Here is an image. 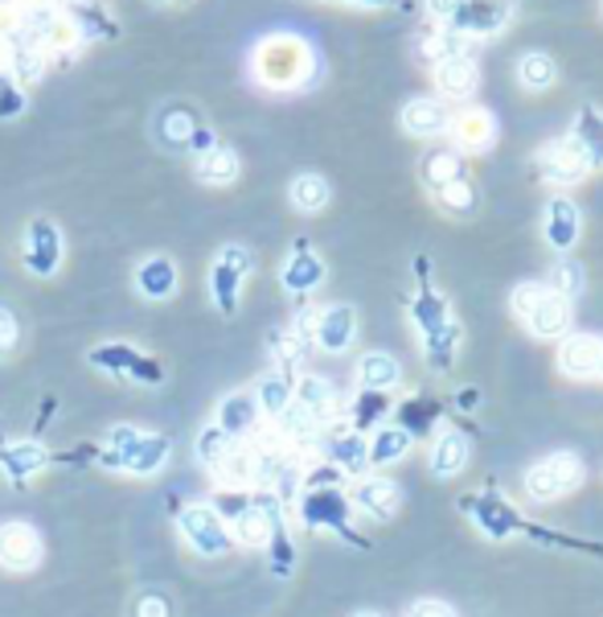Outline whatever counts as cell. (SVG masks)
Segmentation results:
<instances>
[{
	"label": "cell",
	"instance_id": "obj_1",
	"mask_svg": "<svg viewBox=\"0 0 603 617\" xmlns=\"http://www.w3.org/2000/svg\"><path fill=\"white\" fill-rule=\"evenodd\" d=\"M255 79L271 91H292V86H304L308 74H312V50L304 46L300 37L292 34H275L268 42H259L255 50Z\"/></svg>",
	"mask_w": 603,
	"mask_h": 617
},
{
	"label": "cell",
	"instance_id": "obj_2",
	"mask_svg": "<svg viewBox=\"0 0 603 617\" xmlns=\"http://www.w3.org/2000/svg\"><path fill=\"white\" fill-rule=\"evenodd\" d=\"M168 457V441L144 429H111L107 436V465L128 474H156Z\"/></svg>",
	"mask_w": 603,
	"mask_h": 617
},
{
	"label": "cell",
	"instance_id": "obj_3",
	"mask_svg": "<svg viewBox=\"0 0 603 617\" xmlns=\"http://www.w3.org/2000/svg\"><path fill=\"white\" fill-rule=\"evenodd\" d=\"M156 137H161V144L181 149V153H205V149H214V137L205 132L198 112L185 107V103H173V107H165L156 116Z\"/></svg>",
	"mask_w": 603,
	"mask_h": 617
},
{
	"label": "cell",
	"instance_id": "obj_4",
	"mask_svg": "<svg viewBox=\"0 0 603 617\" xmlns=\"http://www.w3.org/2000/svg\"><path fill=\"white\" fill-rule=\"evenodd\" d=\"M583 481V462L575 453H554L546 462H537L530 474H525V486H530V498L537 502H551V498H563L567 490H575Z\"/></svg>",
	"mask_w": 603,
	"mask_h": 617
},
{
	"label": "cell",
	"instance_id": "obj_5",
	"mask_svg": "<svg viewBox=\"0 0 603 617\" xmlns=\"http://www.w3.org/2000/svg\"><path fill=\"white\" fill-rule=\"evenodd\" d=\"M177 527L198 556H226V548H230V532L222 527V514L214 507H185Z\"/></svg>",
	"mask_w": 603,
	"mask_h": 617
},
{
	"label": "cell",
	"instance_id": "obj_6",
	"mask_svg": "<svg viewBox=\"0 0 603 617\" xmlns=\"http://www.w3.org/2000/svg\"><path fill=\"white\" fill-rule=\"evenodd\" d=\"M247 272H251V256H247V247H222V256L214 259V272H210L214 305H218L222 313H235L238 284H243V276Z\"/></svg>",
	"mask_w": 603,
	"mask_h": 617
},
{
	"label": "cell",
	"instance_id": "obj_7",
	"mask_svg": "<svg viewBox=\"0 0 603 617\" xmlns=\"http://www.w3.org/2000/svg\"><path fill=\"white\" fill-rule=\"evenodd\" d=\"M542 177L554 182V186H575V182H583L587 170H591V161H587L583 144L575 137L567 140H554L551 149H542Z\"/></svg>",
	"mask_w": 603,
	"mask_h": 617
},
{
	"label": "cell",
	"instance_id": "obj_8",
	"mask_svg": "<svg viewBox=\"0 0 603 617\" xmlns=\"http://www.w3.org/2000/svg\"><path fill=\"white\" fill-rule=\"evenodd\" d=\"M25 268L34 276H54L62 268V235L50 219H34L25 231Z\"/></svg>",
	"mask_w": 603,
	"mask_h": 617
},
{
	"label": "cell",
	"instance_id": "obj_9",
	"mask_svg": "<svg viewBox=\"0 0 603 617\" xmlns=\"http://www.w3.org/2000/svg\"><path fill=\"white\" fill-rule=\"evenodd\" d=\"M357 338V313L350 305H329L317 313L312 322V342L324 350V354H345Z\"/></svg>",
	"mask_w": 603,
	"mask_h": 617
},
{
	"label": "cell",
	"instance_id": "obj_10",
	"mask_svg": "<svg viewBox=\"0 0 603 617\" xmlns=\"http://www.w3.org/2000/svg\"><path fill=\"white\" fill-rule=\"evenodd\" d=\"M0 564L9 572H29L42 564V535L29 523H4L0 527Z\"/></svg>",
	"mask_w": 603,
	"mask_h": 617
},
{
	"label": "cell",
	"instance_id": "obj_11",
	"mask_svg": "<svg viewBox=\"0 0 603 617\" xmlns=\"http://www.w3.org/2000/svg\"><path fill=\"white\" fill-rule=\"evenodd\" d=\"M521 317H525L530 334H537V338H558V334H567V326H570V301L551 289H542L534 296V305L525 308Z\"/></svg>",
	"mask_w": 603,
	"mask_h": 617
},
{
	"label": "cell",
	"instance_id": "obj_12",
	"mask_svg": "<svg viewBox=\"0 0 603 617\" xmlns=\"http://www.w3.org/2000/svg\"><path fill=\"white\" fill-rule=\"evenodd\" d=\"M300 514L308 527H333V532H341V535H353L350 532V502L336 494V490H329V486H320V490H312V494L304 498Z\"/></svg>",
	"mask_w": 603,
	"mask_h": 617
},
{
	"label": "cell",
	"instance_id": "obj_13",
	"mask_svg": "<svg viewBox=\"0 0 603 617\" xmlns=\"http://www.w3.org/2000/svg\"><path fill=\"white\" fill-rule=\"evenodd\" d=\"M91 362H95L99 371H111V375H132V379H144V383H156V379H161V366L149 362L140 350H132V346H99V350H91Z\"/></svg>",
	"mask_w": 603,
	"mask_h": 617
},
{
	"label": "cell",
	"instance_id": "obj_14",
	"mask_svg": "<svg viewBox=\"0 0 603 617\" xmlns=\"http://www.w3.org/2000/svg\"><path fill=\"white\" fill-rule=\"evenodd\" d=\"M255 424H259V399H255L251 392H235L218 404V429L226 432L230 441L255 432Z\"/></svg>",
	"mask_w": 603,
	"mask_h": 617
},
{
	"label": "cell",
	"instance_id": "obj_15",
	"mask_svg": "<svg viewBox=\"0 0 603 617\" xmlns=\"http://www.w3.org/2000/svg\"><path fill=\"white\" fill-rule=\"evenodd\" d=\"M135 289H140V296H149V301L173 296L177 292V264L165 256H149L135 268Z\"/></svg>",
	"mask_w": 603,
	"mask_h": 617
},
{
	"label": "cell",
	"instance_id": "obj_16",
	"mask_svg": "<svg viewBox=\"0 0 603 617\" xmlns=\"http://www.w3.org/2000/svg\"><path fill=\"white\" fill-rule=\"evenodd\" d=\"M595 362H600V338H591V334H570L567 342L558 346V366H563V375H570V379L595 375Z\"/></svg>",
	"mask_w": 603,
	"mask_h": 617
},
{
	"label": "cell",
	"instance_id": "obj_17",
	"mask_svg": "<svg viewBox=\"0 0 603 617\" xmlns=\"http://www.w3.org/2000/svg\"><path fill=\"white\" fill-rule=\"evenodd\" d=\"M505 21V0H464L460 13L448 30H464V34H493Z\"/></svg>",
	"mask_w": 603,
	"mask_h": 617
},
{
	"label": "cell",
	"instance_id": "obj_18",
	"mask_svg": "<svg viewBox=\"0 0 603 617\" xmlns=\"http://www.w3.org/2000/svg\"><path fill=\"white\" fill-rule=\"evenodd\" d=\"M448 107L439 100H415L402 107V128L411 132V137H439V132H448Z\"/></svg>",
	"mask_w": 603,
	"mask_h": 617
},
{
	"label": "cell",
	"instance_id": "obj_19",
	"mask_svg": "<svg viewBox=\"0 0 603 617\" xmlns=\"http://www.w3.org/2000/svg\"><path fill=\"white\" fill-rule=\"evenodd\" d=\"M546 240L558 247V252H570L575 240H579V206L567 202V198H554L546 206Z\"/></svg>",
	"mask_w": 603,
	"mask_h": 617
},
{
	"label": "cell",
	"instance_id": "obj_20",
	"mask_svg": "<svg viewBox=\"0 0 603 617\" xmlns=\"http://www.w3.org/2000/svg\"><path fill=\"white\" fill-rule=\"evenodd\" d=\"M271 527H275V507H268V502L235 511V539L247 548H263L271 539Z\"/></svg>",
	"mask_w": 603,
	"mask_h": 617
},
{
	"label": "cell",
	"instance_id": "obj_21",
	"mask_svg": "<svg viewBox=\"0 0 603 617\" xmlns=\"http://www.w3.org/2000/svg\"><path fill=\"white\" fill-rule=\"evenodd\" d=\"M464 462H469V441L456 429L439 432L436 445H431V474L436 478H452V474L464 469Z\"/></svg>",
	"mask_w": 603,
	"mask_h": 617
},
{
	"label": "cell",
	"instance_id": "obj_22",
	"mask_svg": "<svg viewBox=\"0 0 603 617\" xmlns=\"http://www.w3.org/2000/svg\"><path fill=\"white\" fill-rule=\"evenodd\" d=\"M353 502H357L362 511L374 514V519H386V514L399 511V486L386 478H366V481H357Z\"/></svg>",
	"mask_w": 603,
	"mask_h": 617
},
{
	"label": "cell",
	"instance_id": "obj_23",
	"mask_svg": "<svg viewBox=\"0 0 603 617\" xmlns=\"http://www.w3.org/2000/svg\"><path fill=\"white\" fill-rule=\"evenodd\" d=\"M280 280H284L287 292H296V296H304V292H312L324 280V264H320V256H312V252H296V256L284 264V272H280Z\"/></svg>",
	"mask_w": 603,
	"mask_h": 617
},
{
	"label": "cell",
	"instance_id": "obj_24",
	"mask_svg": "<svg viewBox=\"0 0 603 617\" xmlns=\"http://www.w3.org/2000/svg\"><path fill=\"white\" fill-rule=\"evenodd\" d=\"M476 67H472L469 58H444L436 70V83L444 95H452V100H469L472 91H476Z\"/></svg>",
	"mask_w": 603,
	"mask_h": 617
},
{
	"label": "cell",
	"instance_id": "obj_25",
	"mask_svg": "<svg viewBox=\"0 0 603 617\" xmlns=\"http://www.w3.org/2000/svg\"><path fill=\"white\" fill-rule=\"evenodd\" d=\"M357 379H362V387H366V392H390V387H399L402 366L390 359V354L374 350V354H366V359H362V366H357Z\"/></svg>",
	"mask_w": 603,
	"mask_h": 617
},
{
	"label": "cell",
	"instance_id": "obj_26",
	"mask_svg": "<svg viewBox=\"0 0 603 617\" xmlns=\"http://www.w3.org/2000/svg\"><path fill=\"white\" fill-rule=\"evenodd\" d=\"M452 128H456V140L464 144V149H488L493 144V137H497V124H493V116L488 112H464V116H456L452 120Z\"/></svg>",
	"mask_w": 603,
	"mask_h": 617
},
{
	"label": "cell",
	"instance_id": "obj_27",
	"mask_svg": "<svg viewBox=\"0 0 603 617\" xmlns=\"http://www.w3.org/2000/svg\"><path fill=\"white\" fill-rule=\"evenodd\" d=\"M292 399L300 404L312 420H324L329 411L336 408V395H333V387L324 383V379H317V375H308V379H300L296 387H292Z\"/></svg>",
	"mask_w": 603,
	"mask_h": 617
},
{
	"label": "cell",
	"instance_id": "obj_28",
	"mask_svg": "<svg viewBox=\"0 0 603 617\" xmlns=\"http://www.w3.org/2000/svg\"><path fill=\"white\" fill-rule=\"evenodd\" d=\"M238 177V156L230 153V149H205V153H198V182H205V186H230Z\"/></svg>",
	"mask_w": 603,
	"mask_h": 617
},
{
	"label": "cell",
	"instance_id": "obj_29",
	"mask_svg": "<svg viewBox=\"0 0 603 617\" xmlns=\"http://www.w3.org/2000/svg\"><path fill=\"white\" fill-rule=\"evenodd\" d=\"M292 206L304 210V214H317L329 206V182L320 177V173H300L296 182H292Z\"/></svg>",
	"mask_w": 603,
	"mask_h": 617
},
{
	"label": "cell",
	"instance_id": "obj_30",
	"mask_svg": "<svg viewBox=\"0 0 603 617\" xmlns=\"http://www.w3.org/2000/svg\"><path fill=\"white\" fill-rule=\"evenodd\" d=\"M476 511V523L485 527L488 535H505L518 527V511H509L501 498H481V502H469Z\"/></svg>",
	"mask_w": 603,
	"mask_h": 617
},
{
	"label": "cell",
	"instance_id": "obj_31",
	"mask_svg": "<svg viewBox=\"0 0 603 617\" xmlns=\"http://www.w3.org/2000/svg\"><path fill=\"white\" fill-rule=\"evenodd\" d=\"M406 449H411V432L406 429H382L366 445V457H369V465H390V462H399Z\"/></svg>",
	"mask_w": 603,
	"mask_h": 617
},
{
	"label": "cell",
	"instance_id": "obj_32",
	"mask_svg": "<svg viewBox=\"0 0 603 617\" xmlns=\"http://www.w3.org/2000/svg\"><path fill=\"white\" fill-rule=\"evenodd\" d=\"M554 74H558V70H554V58L551 54H537V50L525 54L518 67V79L525 91H546V86L554 83Z\"/></svg>",
	"mask_w": 603,
	"mask_h": 617
},
{
	"label": "cell",
	"instance_id": "obj_33",
	"mask_svg": "<svg viewBox=\"0 0 603 617\" xmlns=\"http://www.w3.org/2000/svg\"><path fill=\"white\" fill-rule=\"evenodd\" d=\"M235 445H238V441H230V436H226V432H222L218 424H210V429H205V432L198 436V457H201V465L218 474V465L226 462V457H230V449H235Z\"/></svg>",
	"mask_w": 603,
	"mask_h": 617
},
{
	"label": "cell",
	"instance_id": "obj_34",
	"mask_svg": "<svg viewBox=\"0 0 603 617\" xmlns=\"http://www.w3.org/2000/svg\"><path fill=\"white\" fill-rule=\"evenodd\" d=\"M0 465H4V474H9V478L21 486V481L29 478L34 469H42V465H46V453H42L37 445H17V449H9V453L0 457Z\"/></svg>",
	"mask_w": 603,
	"mask_h": 617
},
{
	"label": "cell",
	"instance_id": "obj_35",
	"mask_svg": "<svg viewBox=\"0 0 603 617\" xmlns=\"http://www.w3.org/2000/svg\"><path fill=\"white\" fill-rule=\"evenodd\" d=\"M255 399H259V411H268L271 420H275V416H280V411L292 404V383H287L284 375H268L263 383H259Z\"/></svg>",
	"mask_w": 603,
	"mask_h": 617
},
{
	"label": "cell",
	"instance_id": "obj_36",
	"mask_svg": "<svg viewBox=\"0 0 603 617\" xmlns=\"http://www.w3.org/2000/svg\"><path fill=\"white\" fill-rule=\"evenodd\" d=\"M329 457H333L341 469H362V465L369 462L366 457V441L357 436V432H341V436H333V445H329Z\"/></svg>",
	"mask_w": 603,
	"mask_h": 617
},
{
	"label": "cell",
	"instance_id": "obj_37",
	"mask_svg": "<svg viewBox=\"0 0 603 617\" xmlns=\"http://www.w3.org/2000/svg\"><path fill=\"white\" fill-rule=\"evenodd\" d=\"M575 140L583 144L587 161H603V120L591 112V107L579 116V132H575Z\"/></svg>",
	"mask_w": 603,
	"mask_h": 617
},
{
	"label": "cell",
	"instance_id": "obj_38",
	"mask_svg": "<svg viewBox=\"0 0 603 617\" xmlns=\"http://www.w3.org/2000/svg\"><path fill=\"white\" fill-rule=\"evenodd\" d=\"M551 292H558V296H579L583 292V268L575 264V259H558L551 272Z\"/></svg>",
	"mask_w": 603,
	"mask_h": 617
},
{
	"label": "cell",
	"instance_id": "obj_39",
	"mask_svg": "<svg viewBox=\"0 0 603 617\" xmlns=\"http://www.w3.org/2000/svg\"><path fill=\"white\" fill-rule=\"evenodd\" d=\"M439 206L452 210V214H472V210H476V189L456 177L448 186H439Z\"/></svg>",
	"mask_w": 603,
	"mask_h": 617
},
{
	"label": "cell",
	"instance_id": "obj_40",
	"mask_svg": "<svg viewBox=\"0 0 603 617\" xmlns=\"http://www.w3.org/2000/svg\"><path fill=\"white\" fill-rule=\"evenodd\" d=\"M423 177L431 182V186H448V182H456L460 177V156L456 153H431L427 156V165H423Z\"/></svg>",
	"mask_w": 603,
	"mask_h": 617
},
{
	"label": "cell",
	"instance_id": "obj_41",
	"mask_svg": "<svg viewBox=\"0 0 603 617\" xmlns=\"http://www.w3.org/2000/svg\"><path fill=\"white\" fill-rule=\"evenodd\" d=\"M353 411H357V424H374L386 411V392H362V399H357Z\"/></svg>",
	"mask_w": 603,
	"mask_h": 617
},
{
	"label": "cell",
	"instance_id": "obj_42",
	"mask_svg": "<svg viewBox=\"0 0 603 617\" xmlns=\"http://www.w3.org/2000/svg\"><path fill=\"white\" fill-rule=\"evenodd\" d=\"M135 617H168V601L161 593H144L135 601Z\"/></svg>",
	"mask_w": 603,
	"mask_h": 617
},
{
	"label": "cell",
	"instance_id": "obj_43",
	"mask_svg": "<svg viewBox=\"0 0 603 617\" xmlns=\"http://www.w3.org/2000/svg\"><path fill=\"white\" fill-rule=\"evenodd\" d=\"M13 346H17V322H13L9 308H0V359H4Z\"/></svg>",
	"mask_w": 603,
	"mask_h": 617
},
{
	"label": "cell",
	"instance_id": "obj_44",
	"mask_svg": "<svg viewBox=\"0 0 603 617\" xmlns=\"http://www.w3.org/2000/svg\"><path fill=\"white\" fill-rule=\"evenodd\" d=\"M460 4H464V0H427V13L436 21H444V25H452L456 13H460Z\"/></svg>",
	"mask_w": 603,
	"mask_h": 617
},
{
	"label": "cell",
	"instance_id": "obj_45",
	"mask_svg": "<svg viewBox=\"0 0 603 617\" xmlns=\"http://www.w3.org/2000/svg\"><path fill=\"white\" fill-rule=\"evenodd\" d=\"M406 617H456V614L448 609V605H444V601H415Z\"/></svg>",
	"mask_w": 603,
	"mask_h": 617
},
{
	"label": "cell",
	"instance_id": "obj_46",
	"mask_svg": "<svg viewBox=\"0 0 603 617\" xmlns=\"http://www.w3.org/2000/svg\"><path fill=\"white\" fill-rule=\"evenodd\" d=\"M537 292H542V284H521V289L513 292V308H518V313H525V308L534 305Z\"/></svg>",
	"mask_w": 603,
	"mask_h": 617
},
{
	"label": "cell",
	"instance_id": "obj_47",
	"mask_svg": "<svg viewBox=\"0 0 603 617\" xmlns=\"http://www.w3.org/2000/svg\"><path fill=\"white\" fill-rule=\"evenodd\" d=\"M595 375H603V338H600V362H595Z\"/></svg>",
	"mask_w": 603,
	"mask_h": 617
},
{
	"label": "cell",
	"instance_id": "obj_48",
	"mask_svg": "<svg viewBox=\"0 0 603 617\" xmlns=\"http://www.w3.org/2000/svg\"><path fill=\"white\" fill-rule=\"evenodd\" d=\"M357 4H390V0H357Z\"/></svg>",
	"mask_w": 603,
	"mask_h": 617
},
{
	"label": "cell",
	"instance_id": "obj_49",
	"mask_svg": "<svg viewBox=\"0 0 603 617\" xmlns=\"http://www.w3.org/2000/svg\"><path fill=\"white\" fill-rule=\"evenodd\" d=\"M357 617H378V614H357Z\"/></svg>",
	"mask_w": 603,
	"mask_h": 617
}]
</instances>
